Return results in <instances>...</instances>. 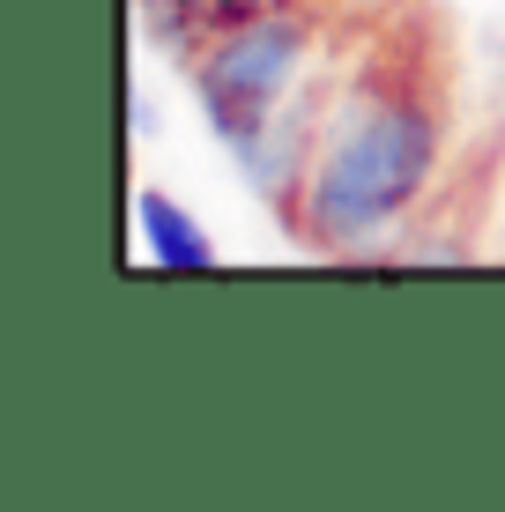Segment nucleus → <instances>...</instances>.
<instances>
[{"instance_id":"4","label":"nucleus","mask_w":505,"mask_h":512,"mask_svg":"<svg viewBox=\"0 0 505 512\" xmlns=\"http://www.w3.org/2000/svg\"><path fill=\"white\" fill-rule=\"evenodd\" d=\"M260 8H283V0H201V23L223 30V23H238V15H260Z\"/></svg>"},{"instance_id":"2","label":"nucleus","mask_w":505,"mask_h":512,"mask_svg":"<svg viewBox=\"0 0 505 512\" xmlns=\"http://www.w3.org/2000/svg\"><path fill=\"white\" fill-rule=\"evenodd\" d=\"M305 60H312V15L298 0L238 15V23H223V30L201 38V52L186 60V75H194V97H201L208 127L223 134L231 156L253 149V141L305 97L298 90Z\"/></svg>"},{"instance_id":"3","label":"nucleus","mask_w":505,"mask_h":512,"mask_svg":"<svg viewBox=\"0 0 505 512\" xmlns=\"http://www.w3.org/2000/svg\"><path fill=\"white\" fill-rule=\"evenodd\" d=\"M134 231H142V253L171 275H208L216 268V245H208V231L194 223V208H179L156 186H134Z\"/></svg>"},{"instance_id":"1","label":"nucleus","mask_w":505,"mask_h":512,"mask_svg":"<svg viewBox=\"0 0 505 512\" xmlns=\"http://www.w3.org/2000/svg\"><path fill=\"white\" fill-rule=\"evenodd\" d=\"M439 171H446V75L416 38H394L320 97L312 164L283 231L305 253L357 260L431 201Z\"/></svg>"}]
</instances>
